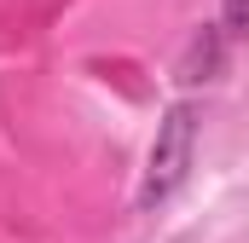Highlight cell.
<instances>
[{
  "label": "cell",
  "mask_w": 249,
  "mask_h": 243,
  "mask_svg": "<svg viewBox=\"0 0 249 243\" xmlns=\"http://www.w3.org/2000/svg\"><path fill=\"white\" fill-rule=\"evenodd\" d=\"M197 139H203V104L197 99H174L145 151V180H139V214H157L162 203H174L186 191L191 168H197Z\"/></svg>",
  "instance_id": "6da1fadb"
},
{
  "label": "cell",
  "mask_w": 249,
  "mask_h": 243,
  "mask_svg": "<svg viewBox=\"0 0 249 243\" xmlns=\"http://www.w3.org/2000/svg\"><path fill=\"white\" fill-rule=\"evenodd\" d=\"M232 41H226V29H220V17H209V23H197L186 41V52H180V64H174V81L186 87V93H197V87H214L226 69H232Z\"/></svg>",
  "instance_id": "7a4b0ae2"
},
{
  "label": "cell",
  "mask_w": 249,
  "mask_h": 243,
  "mask_svg": "<svg viewBox=\"0 0 249 243\" xmlns=\"http://www.w3.org/2000/svg\"><path fill=\"white\" fill-rule=\"evenodd\" d=\"M220 29H226V41L232 47H249V0H220Z\"/></svg>",
  "instance_id": "3957f363"
}]
</instances>
